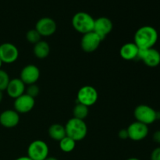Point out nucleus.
I'll return each instance as SVG.
<instances>
[{
  "instance_id": "obj_16",
  "label": "nucleus",
  "mask_w": 160,
  "mask_h": 160,
  "mask_svg": "<svg viewBox=\"0 0 160 160\" xmlns=\"http://www.w3.org/2000/svg\"><path fill=\"white\" fill-rule=\"evenodd\" d=\"M25 89V84L20 78H13L9 81L6 91L9 97L15 99L24 94Z\"/></svg>"
},
{
  "instance_id": "obj_12",
  "label": "nucleus",
  "mask_w": 160,
  "mask_h": 160,
  "mask_svg": "<svg viewBox=\"0 0 160 160\" xmlns=\"http://www.w3.org/2000/svg\"><path fill=\"white\" fill-rule=\"evenodd\" d=\"M14 110L20 113H28L31 112L35 106V98L26 93L23 94L14 101Z\"/></svg>"
},
{
  "instance_id": "obj_22",
  "label": "nucleus",
  "mask_w": 160,
  "mask_h": 160,
  "mask_svg": "<svg viewBox=\"0 0 160 160\" xmlns=\"http://www.w3.org/2000/svg\"><path fill=\"white\" fill-rule=\"evenodd\" d=\"M41 37L38 32L36 31L35 29H31L30 31H28L27 32L26 34V38L29 43L33 44V45H35L36 43H38V42L41 41Z\"/></svg>"
},
{
  "instance_id": "obj_14",
  "label": "nucleus",
  "mask_w": 160,
  "mask_h": 160,
  "mask_svg": "<svg viewBox=\"0 0 160 160\" xmlns=\"http://www.w3.org/2000/svg\"><path fill=\"white\" fill-rule=\"evenodd\" d=\"M112 28L113 24L110 19L108 17H101L95 20L93 31L96 33L102 40H104L106 36L110 34L112 31Z\"/></svg>"
},
{
  "instance_id": "obj_8",
  "label": "nucleus",
  "mask_w": 160,
  "mask_h": 160,
  "mask_svg": "<svg viewBox=\"0 0 160 160\" xmlns=\"http://www.w3.org/2000/svg\"><path fill=\"white\" fill-rule=\"evenodd\" d=\"M18 57L19 50L13 44L6 42L0 45V59L2 63H12L17 61Z\"/></svg>"
},
{
  "instance_id": "obj_19",
  "label": "nucleus",
  "mask_w": 160,
  "mask_h": 160,
  "mask_svg": "<svg viewBox=\"0 0 160 160\" xmlns=\"http://www.w3.org/2000/svg\"><path fill=\"white\" fill-rule=\"evenodd\" d=\"M34 55L38 59H45L48 57L50 53V46L48 43L45 41H42L38 42L34 45V48H33Z\"/></svg>"
},
{
  "instance_id": "obj_30",
  "label": "nucleus",
  "mask_w": 160,
  "mask_h": 160,
  "mask_svg": "<svg viewBox=\"0 0 160 160\" xmlns=\"http://www.w3.org/2000/svg\"><path fill=\"white\" fill-rule=\"evenodd\" d=\"M2 98H3V93H2V91H0V102H2Z\"/></svg>"
},
{
  "instance_id": "obj_28",
  "label": "nucleus",
  "mask_w": 160,
  "mask_h": 160,
  "mask_svg": "<svg viewBox=\"0 0 160 160\" xmlns=\"http://www.w3.org/2000/svg\"><path fill=\"white\" fill-rule=\"evenodd\" d=\"M15 160H31L28 156H21V157H19Z\"/></svg>"
},
{
  "instance_id": "obj_3",
  "label": "nucleus",
  "mask_w": 160,
  "mask_h": 160,
  "mask_svg": "<svg viewBox=\"0 0 160 160\" xmlns=\"http://www.w3.org/2000/svg\"><path fill=\"white\" fill-rule=\"evenodd\" d=\"M95 19L85 12H78L72 18V26L78 33L84 34L92 32L94 29Z\"/></svg>"
},
{
  "instance_id": "obj_31",
  "label": "nucleus",
  "mask_w": 160,
  "mask_h": 160,
  "mask_svg": "<svg viewBox=\"0 0 160 160\" xmlns=\"http://www.w3.org/2000/svg\"><path fill=\"white\" fill-rule=\"evenodd\" d=\"M127 160H140L139 159H138V158H129V159H128Z\"/></svg>"
},
{
  "instance_id": "obj_4",
  "label": "nucleus",
  "mask_w": 160,
  "mask_h": 160,
  "mask_svg": "<svg viewBox=\"0 0 160 160\" xmlns=\"http://www.w3.org/2000/svg\"><path fill=\"white\" fill-rule=\"evenodd\" d=\"M136 121L148 126L157 120V111L148 105L142 104L138 106L134 111Z\"/></svg>"
},
{
  "instance_id": "obj_11",
  "label": "nucleus",
  "mask_w": 160,
  "mask_h": 160,
  "mask_svg": "<svg viewBox=\"0 0 160 160\" xmlns=\"http://www.w3.org/2000/svg\"><path fill=\"white\" fill-rule=\"evenodd\" d=\"M127 130L128 132V138L134 142L144 140L148 134V127L138 121L133 122Z\"/></svg>"
},
{
  "instance_id": "obj_18",
  "label": "nucleus",
  "mask_w": 160,
  "mask_h": 160,
  "mask_svg": "<svg viewBox=\"0 0 160 160\" xmlns=\"http://www.w3.org/2000/svg\"><path fill=\"white\" fill-rule=\"evenodd\" d=\"M48 133L49 137L52 140L57 141V142H59L67 136L65 127L59 124V123H53V124H52L48 128Z\"/></svg>"
},
{
  "instance_id": "obj_5",
  "label": "nucleus",
  "mask_w": 160,
  "mask_h": 160,
  "mask_svg": "<svg viewBox=\"0 0 160 160\" xmlns=\"http://www.w3.org/2000/svg\"><path fill=\"white\" fill-rule=\"evenodd\" d=\"M98 99V93L96 88L91 85H85L79 89L77 95L78 103L90 107L94 106Z\"/></svg>"
},
{
  "instance_id": "obj_13",
  "label": "nucleus",
  "mask_w": 160,
  "mask_h": 160,
  "mask_svg": "<svg viewBox=\"0 0 160 160\" xmlns=\"http://www.w3.org/2000/svg\"><path fill=\"white\" fill-rule=\"evenodd\" d=\"M39 78H40V70L37 66L33 64L27 65L22 69L20 72V79L23 81L25 85L36 84Z\"/></svg>"
},
{
  "instance_id": "obj_15",
  "label": "nucleus",
  "mask_w": 160,
  "mask_h": 160,
  "mask_svg": "<svg viewBox=\"0 0 160 160\" xmlns=\"http://www.w3.org/2000/svg\"><path fill=\"white\" fill-rule=\"evenodd\" d=\"M20 122V115L12 109L5 110L0 114V124L6 128H12L17 127Z\"/></svg>"
},
{
  "instance_id": "obj_26",
  "label": "nucleus",
  "mask_w": 160,
  "mask_h": 160,
  "mask_svg": "<svg viewBox=\"0 0 160 160\" xmlns=\"http://www.w3.org/2000/svg\"><path fill=\"white\" fill-rule=\"evenodd\" d=\"M118 136L120 139H123V140H125V139L128 138V132L127 129H122L119 131Z\"/></svg>"
},
{
  "instance_id": "obj_6",
  "label": "nucleus",
  "mask_w": 160,
  "mask_h": 160,
  "mask_svg": "<svg viewBox=\"0 0 160 160\" xmlns=\"http://www.w3.org/2000/svg\"><path fill=\"white\" fill-rule=\"evenodd\" d=\"M49 148L46 142L35 140L28 148V156L31 160H45L48 156Z\"/></svg>"
},
{
  "instance_id": "obj_9",
  "label": "nucleus",
  "mask_w": 160,
  "mask_h": 160,
  "mask_svg": "<svg viewBox=\"0 0 160 160\" xmlns=\"http://www.w3.org/2000/svg\"><path fill=\"white\" fill-rule=\"evenodd\" d=\"M102 41V39L94 31L87 33V34H83V37L81 38V48L85 52H93L95 50L98 49Z\"/></svg>"
},
{
  "instance_id": "obj_29",
  "label": "nucleus",
  "mask_w": 160,
  "mask_h": 160,
  "mask_svg": "<svg viewBox=\"0 0 160 160\" xmlns=\"http://www.w3.org/2000/svg\"><path fill=\"white\" fill-rule=\"evenodd\" d=\"M45 160H58L55 157H52V156H48Z\"/></svg>"
},
{
  "instance_id": "obj_21",
  "label": "nucleus",
  "mask_w": 160,
  "mask_h": 160,
  "mask_svg": "<svg viewBox=\"0 0 160 160\" xmlns=\"http://www.w3.org/2000/svg\"><path fill=\"white\" fill-rule=\"evenodd\" d=\"M75 147H76V142L67 136L59 141V148L64 152H71L72 151H73Z\"/></svg>"
},
{
  "instance_id": "obj_10",
  "label": "nucleus",
  "mask_w": 160,
  "mask_h": 160,
  "mask_svg": "<svg viewBox=\"0 0 160 160\" xmlns=\"http://www.w3.org/2000/svg\"><path fill=\"white\" fill-rule=\"evenodd\" d=\"M34 29L42 37H49L55 34L57 29V25L53 19L50 17H42L37 21Z\"/></svg>"
},
{
  "instance_id": "obj_23",
  "label": "nucleus",
  "mask_w": 160,
  "mask_h": 160,
  "mask_svg": "<svg viewBox=\"0 0 160 160\" xmlns=\"http://www.w3.org/2000/svg\"><path fill=\"white\" fill-rule=\"evenodd\" d=\"M9 81L10 79H9V74L5 70L0 69V91L3 92L4 90H6Z\"/></svg>"
},
{
  "instance_id": "obj_27",
  "label": "nucleus",
  "mask_w": 160,
  "mask_h": 160,
  "mask_svg": "<svg viewBox=\"0 0 160 160\" xmlns=\"http://www.w3.org/2000/svg\"><path fill=\"white\" fill-rule=\"evenodd\" d=\"M152 139L156 144H159V145H160V130H159V131H156V132L153 134Z\"/></svg>"
},
{
  "instance_id": "obj_32",
  "label": "nucleus",
  "mask_w": 160,
  "mask_h": 160,
  "mask_svg": "<svg viewBox=\"0 0 160 160\" xmlns=\"http://www.w3.org/2000/svg\"><path fill=\"white\" fill-rule=\"evenodd\" d=\"M2 65V60H1V59H0V69H1Z\"/></svg>"
},
{
  "instance_id": "obj_25",
  "label": "nucleus",
  "mask_w": 160,
  "mask_h": 160,
  "mask_svg": "<svg viewBox=\"0 0 160 160\" xmlns=\"http://www.w3.org/2000/svg\"><path fill=\"white\" fill-rule=\"evenodd\" d=\"M151 160H160V146L155 148L151 153L150 156Z\"/></svg>"
},
{
  "instance_id": "obj_7",
  "label": "nucleus",
  "mask_w": 160,
  "mask_h": 160,
  "mask_svg": "<svg viewBox=\"0 0 160 160\" xmlns=\"http://www.w3.org/2000/svg\"><path fill=\"white\" fill-rule=\"evenodd\" d=\"M138 59L143 61L149 67H156L160 64V52L154 48L144 49L139 48Z\"/></svg>"
},
{
  "instance_id": "obj_2",
  "label": "nucleus",
  "mask_w": 160,
  "mask_h": 160,
  "mask_svg": "<svg viewBox=\"0 0 160 160\" xmlns=\"http://www.w3.org/2000/svg\"><path fill=\"white\" fill-rule=\"evenodd\" d=\"M66 134L75 142H80L84 139L88 134V126L84 120L73 117L66 123Z\"/></svg>"
},
{
  "instance_id": "obj_20",
  "label": "nucleus",
  "mask_w": 160,
  "mask_h": 160,
  "mask_svg": "<svg viewBox=\"0 0 160 160\" xmlns=\"http://www.w3.org/2000/svg\"><path fill=\"white\" fill-rule=\"evenodd\" d=\"M88 108L89 107L84 106V105L81 104V103H78L73 109V117L77 119H79V120H84L85 118H87V117L88 116Z\"/></svg>"
},
{
  "instance_id": "obj_17",
  "label": "nucleus",
  "mask_w": 160,
  "mask_h": 160,
  "mask_svg": "<svg viewBox=\"0 0 160 160\" xmlns=\"http://www.w3.org/2000/svg\"><path fill=\"white\" fill-rule=\"evenodd\" d=\"M139 48L134 42H128L122 45L120 50V56L124 60L138 59Z\"/></svg>"
},
{
  "instance_id": "obj_1",
  "label": "nucleus",
  "mask_w": 160,
  "mask_h": 160,
  "mask_svg": "<svg viewBox=\"0 0 160 160\" xmlns=\"http://www.w3.org/2000/svg\"><path fill=\"white\" fill-rule=\"evenodd\" d=\"M159 38L158 31L152 26H143L136 31L134 37V43L139 48H154Z\"/></svg>"
},
{
  "instance_id": "obj_24",
  "label": "nucleus",
  "mask_w": 160,
  "mask_h": 160,
  "mask_svg": "<svg viewBox=\"0 0 160 160\" xmlns=\"http://www.w3.org/2000/svg\"><path fill=\"white\" fill-rule=\"evenodd\" d=\"M25 90H26L27 95H30V96L34 98H35V97H37L39 95V92H40V89H39L38 86L36 84L28 85V87Z\"/></svg>"
}]
</instances>
